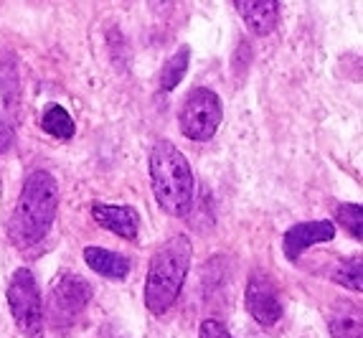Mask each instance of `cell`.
Returning a JSON list of instances; mask_svg holds the SVG:
<instances>
[{"mask_svg":"<svg viewBox=\"0 0 363 338\" xmlns=\"http://www.w3.org/2000/svg\"><path fill=\"white\" fill-rule=\"evenodd\" d=\"M59 206V186L49 170H33L23 181L21 196L13 209L8 234L13 244L30 249L49 236Z\"/></svg>","mask_w":363,"mask_h":338,"instance_id":"cell-1","label":"cell"},{"mask_svg":"<svg viewBox=\"0 0 363 338\" xmlns=\"http://www.w3.org/2000/svg\"><path fill=\"white\" fill-rule=\"evenodd\" d=\"M330 333L333 338H361V315L351 308H340L330 318Z\"/></svg>","mask_w":363,"mask_h":338,"instance_id":"cell-15","label":"cell"},{"mask_svg":"<svg viewBox=\"0 0 363 338\" xmlns=\"http://www.w3.org/2000/svg\"><path fill=\"white\" fill-rule=\"evenodd\" d=\"M335 222L343 227L348 234L356 241H361L363 236V209L361 204H340L335 212Z\"/></svg>","mask_w":363,"mask_h":338,"instance_id":"cell-16","label":"cell"},{"mask_svg":"<svg viewBox=\"0 0 363 338\" xmlns=\"http://www.w3.org/2000/svg\"><path fill=\"white\" fill-rule=\"evenodd\" d=\"M8 148H11V130H8V125L0 117V153H6Z\"/></svg>","mask_w":363,"mask_h":338,"instance_id":"cell-18","label":"cell"},{"mask_svg":"<svg viewBox=\"0 0 363 338\" xmlns=\"http://www.w3.org/2000/svg\"><path fill=\"white\" fill-rule=\"evenodd\" d=\"M41 130L56 140H72L77 133V125H74L69 109H64L61 104H49L41 115Z\"/></svg>","mask_w":363,"mask_h":338,"instance_id":"cell-12","label":"cell"},{"mask_svg":"<svg viewBox=\"0 0 363 338\" xmlns=\"http://www.w3.org/2000/svg\"><path fill=\"white\" fill-rule=\"evenodd\" d=\"M84 262L89 265V270H94L97 275L109 280H125L130 275V270H133V265H130V260L125 254L102 247H86Z\"/></svg>","mask_w":363,"mask_h":338,"instance_id":"cell-11","label":"cell"},{"mask_svg":"<svg viewBox=\"0 0 363 338\" xmlns=\"http://www.w3.org/2000/svg\"><path fill=\"white\" fill-rule=\"evenodd\" d=\"M8 305L18 331L26 338H43L46 333V315H43V300L36 278L30 270L18 267L8 283Z\"/></svg>","mask_w":363,"mask_h":338,"instance_id":"cell-4","label":"cell"},{"mask_svg":"<svg viewBox=\"0 0 363 338\" xmlns=\"http://www.w3.org/2000/svg\"><path fill=\"white\" fill-rule=\"evenodd\" d=\"M150 186L157 206L170 217H183L194 206L196 181L188 158L170 140H157L147 156Z\"/></svg>","mask_w":363,"mask_h":338,"instance_id":"cell-2","label":"cell"},{"mask_svg":"<svg viewBox=\"0 0 363 338\" xmlns=\"http://www.w3.org/2000/svg\"><path fill=\"white\" fill-rule=\"evenodd\" d=\"M188 64H191V46H186V43H183L176 54L165 61L163 72H160V89H163V92L176 89V87L183 82V77H186Z\"/></svg>","mask_w":363,"mask_h":338,"instance_id":"cell-13","label":"cell"},{"mask_svg":"<svg viewBox=\"0 0 363 338\" xmlns=\"http://www.w3.org/2000/svg\"><path fill=\"white\" fill-rule=\"evenodd\" d=\"M91 217L102 229L122 236V239H138L140 231V217L130 206H115V204H94L91 206Z\"/></svg>","mask_w":363,"mask_h":338,"instance_id":"cell-9","label":"cell"},{"mask_svg":"<svg viewBox=\"0 0 363 338\" xmlns=\"http://www.w3.org/2000/svg\"><path fill=\"white\" fill-rule=\"evenodd\" d=\"M242 21L255 36H269L277 26L279 18V3L277 0H239L234 3Z\"/></svg>","mask_w":363,"mask_h":338,"instance_id":"cell-10","label":"cell"},{"mask_svg":"<svg viewBox=\"0 0 363 338\" xmlns=\"http://www.w3.org/2000/svg\"><path fill=\"white\" fill-rule=\"evenodd\" d=\"M221 117H224V109H221L218 94L206 89V87H199L181 104L178 127H181V133L186 138L196 140V143H206V140H211L216 135Z\"/></svg>","mask_w":363,"mask_h":338,"instance_id":"cell-5","label":"cell"},{"mask_svg":"<svg viewBox=\"0 0 363 338\" xmlns=\"http://www.w3.org/2000/svg\"><path fill=\"white\" fill-rule=\"evenodd\" d=\"M244 300H247L249 315H252L262 328L277 326L282 313H285L277 283H274L272 275H267V272H262V270H255L249 275Z\"/></svg>","mask_w":363,"mask_h":338,"instance_id":"cell-7","label":"cell"},{"mask_svg":"<svg viewBox=\"0 0 363 338\" xmlns=\"http://www.w3.org/2000/svg\"><path fill=\"white\" fill-rule=\"evenodd\" d=\"M91 300V285L82 275L64 272L54 280L49 290V313L56 326L59 323H72L74 318L84 313Z\"/></svg>","mask_w":363,"mask_h":338,"instance_id":"cell-6","label":"cell"},{"mask_svg":"<svg viewBox=\"0 0 363 338\" xmlns=\"http://www.w3.org/2000/svg\"><path fill=\"white\" fill-rule=\"evenodd\" d=\"M194 257V244L188 236H173L152 254L145 278V308L155 315L168 313L176 305L186 283Z\"/></svg>","mask_w":363,"mask_h":338,"instance_id":"cell-3","label":"cell"},{"mask_svg":"<svg viewBox=\"0 0 363 338\" xmlns=\"http://www.w3.org/2000/svg\"><path fill=\"white\" fill-rule=\"evenodd\" d=\"M335 239V224L330 219H315V222H300L285 231V254L290 262L300 260V254L305 249L315 247V244H325V241Z\"/></svg>","mask_w":363,"mask_h":338,"instance_id":"cell-8","label":"cell"},{"mask_svg":"<svg viewBox=\"0 0 363 338\" xmlns=\"http://www.w3.org/2000/svg\"><path fill=\"white\" fill-rule=\"evenodd\" d=\"M199 338H234L229 331H226V326L221 323V320H203L199 328Z\"/></svg>","mask_w":363,"mask_h":338,"instance_id":"cell-17","label":"cell"},{"mask_svg":"<svg viewBox=\"0 0 363 338\" xmlns=\"http://www.w3.org/2000/svg\"><path fill=\"white\" fill-rule=\"evenodd\" d=\"M333 280L343 288L353 290V293H361L363 290V275H361V257H348V260H340L333 270Z\"/></svg>","mask_w":363,"mask_h":338,"instance_id":"cell-14","label":"cell"}]
</instances>
